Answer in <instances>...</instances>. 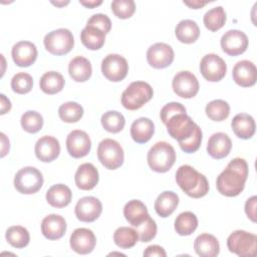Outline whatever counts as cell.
<instances>
[{"label":"cell","mask_w":257,"mask_h":257,"mask_svg":"<svg viewBox=\"0 0 257 257\" xmlns=\"http://www.w3.org/2000/svg\"><path fill=\"white\" fill-rule=\"evenodd\" d=\"M205 111L210 119L214 121H222L229 116L230 105L223 99H214L206 105Z\"/></svg>","instance_id":"74e56055"},{"label":"cell","mask_w":257,"mask_h":257,"mask_svg":"<svg viewBox=\"0 0 257 257\" xmlns=\"http://www.w3.org/2000/svg\"><path fill=\"white\" fill-rule=\"evenodd\" d=\"M86 24L87 25H92V26H95V27L99 28L101 31L104 32V34L109 32L110 28H111V21H110V19L108 18L107 15L101 14V13H97V14L92 15L88 19Z\"/></svg>","instance_id":"bcb514c9"},{"label":"cell","mask_w":257,"mask_h":257,"mask_svg":"<svg viewBox=\"0 0 257 257\" xmlns=\"http://www.w3.org/2000/svg\"><path fill=\"white\" fill-rule=\"evenodd\" d=\"M1 142H2V148H1V157H5V155L9 152V140L6 138V136L1 133Z\"/></svg>","instance_id":"816d5d0a"},{"label":"cell","mask_w":257,"mask_h":257,"mask_svg":"<svg viewBox=\"0 0 257 257\" xmlns=\"http://www.w3.org/2000/svg\"><path fill=\"white\" fill-rule=\"evenodd\" d=\"M178 205V195L172 191H165L158 196L155 202V210L160 217L167 218L174 213Z\"/></svg>","instance_id":"f546056e"},{"label":"cell","mask_w":257,"mask_h":257,"mask_svg":"<svg viewBox=\"0 0 257 257\" xmlns=\"http://www.w3.org/2000/svg\"><path fill=\"white\" fill-rule=\"evenodd\" d=\"M231 127L234 134L242 140H248L253 137L255 134V120L254 118L247 113H238L236 114L232 121Z\"/></svg>","instance_id":"d4e9b609"},{"label":"cell","mask_w":257,"mask_h":257,"mask_svg":"<svg viewBox=\"0 0 257 257\" xmlns=\"http://www.w3.org/2000/svg\"><path fill=\"white\" fill-rule=\"evenodd\" d=\"M128 71V64L119 54H108L101 62V72L105 78L117 82L122 80Z\"/></svg>","instance_id":"30bf717a"},{"label":"cell","mask_w":257,"mask_h":257,"mask_svg":"<svg viewBox=\"0 0 257 257\" xmlns=\"http://www.w3.org/2000/svg\"><path fill=\"white\" fill-rule=\"evenodd\" d=\"M70 247L78 254L90 253L96 244L94 233L87 228H77L70 235Z\"/></svg>","instance_id":"e0dca14e"},{"label":"cell","mask_w":257,"mask_h":257,"mask_svg":"<svg viewBox=\"0 0 257 257\" xmlns=\"http://www.w3.org/2000/svg\"><path fill=\"white\" fill-rule=\"evenodd\" d=\"M42 185V174L34 167H24L14 177V187L21 194H34L41 189Z\"/></svg>","instance_id":"9c48e42d"},{"label":"cell","mask_w":257,"mask_h":257,"mask_svg":"<svg viewBox=\"0 0 257 257\" xmlns=\"http://www.w3.org/2000/svg\"><path fill=\"white\" fill-rule=\"evenodd\" d=\"M53 5H56V6H64V5H66V4H68L69 3V1H66V2H51Z\"/></svg>","instance_id":"11a10c76"},{"label":"cell","mask_w":257,"mask_h":257,"mask_svg":"<svg viewBox=\"0 0 257 257\" xmlns=\"http://www.w3.org/2000/svg\"><path fill=\"white\" fill-rule=\"evenodd\" d=\"M173 48L164 42H158L149 47L147 51V60L149 64L157 69L166 68L174 60Z\"/></svg>","instance_id":"5bb4252c"},{"label":"cell","mask_w":257,"mask_h":257,"mask_svg":"<svg viewBox=\"0 0 257 257\" xmlns=\"http://www.w3.org/2000/svg\"><path fill=\"white\" fill-rule=\"evenodd\" d=\"M153 94V88L148 82L134 81L123 90L121 94V103L124 108L136 110L150 101Z\"/></svg>","instance_id":"277c9868"},{"label":"cell","mask_w":257,"mask_h":257,"mask_svg":"<svg viewBox=\"0 0 257 257\" xmlns=\"http://www.w3.org/2000/svg\"><path fill=\"white\" fill-rule=\"evenodd\" d=\"M165 125L167 126L169 135L177 140L179 144L189 140L198 126L186 112H178L172 115Z\"/></svg>","instance_id":"8992f818"},{"label":"cell","mask_w":257,"mask_h":257,"mask_svg":"<svg viewBox=\"0 0 257 257\" xmlns=\"http://www.w3.org/2000/svg\"><path fill=\"white\" fill-rule=\"evenodd\" d=\"M40 88L46 94H55L62 90L65 80L57 71L45 72L40 78Z\"/></svg>","instance_id":"d6a6232c"},{"label":"cell","mask_w":257,"mask_h":257,"mask_svg":"<svg viewBox=\"0 0 257 257\" xmlns=\"http://www.w3.org/2000/svg\"><path fill=\"white\" fill-rule=\"evenodd\" d=\"M208 2L205 1V2H202V1H184V4L188 5L190 8L192 9H199L201 7H203L204 5H206Z\"/></svg>","instance_id":"f5cc1de1"},{"label":"cell","mask_w":257,"mask_h":257,"mask_svg":"<svg viewBox=\"0 0 257 257\" xmlns=\"http://www.w3.org/2000/svg\"><path fill=\"white\" fill-rule=\"evenodd\" d=\"M198 227V219L193 212L186 211L178 215L175 220V230L181 236H189Z\"/></svg>","instance_id":"836d02e7"},{"label":"cell","mask_w":257,"mask_h":257,"mask_svg":"<svg viewBox=\"0 0 257 257\" xmlns=\"http://www.w3.org/2000/svg\"><path fill=\"white\" fill-rule=\"evenodd\" d=\"M35 155L36 158L43 162L49 163L54 161L60 153V145L57 139L51 136L41 137L35 144Z\"/></svg>","instance_id":"ac0fdd59"},{"label":"cell","mask_w":257,"mask_h":257,"mask_svg":"<svg viewBox=\"0 0 257 257\" xmlns=\"http://www.w3.org/2000/svg\"><path fill=\"white\" fill-rule=\"evenodd\" d=\"M58 114L64 122H76L82 117L83 108L75 101H67L59 106Z\"/></svg>","instance_id":"ab89813d"},{"label":"cell","mask_w":257,"mask_h":257,"mask_svg":"<svg viewBox=\"0 0 257 257\" xmlns=\"http://www.w3.org/2000/svg\"><path fill=\"white\" fill-rule=\"evenodd\" d=\"M204 25L212 32L221 29L226 22V12L222 6H217L207 11L203 18Z\"/></svg>","instance_id":"8d00e7d4"},{"label":"cell","mask_w":257,"mask_h":257,"mask_svg":"<svg viewBox=\"0 0 257 257\" xmlns=\"http://www.w3.org/2000/svg\"><path fill=\"white\" fill-rule=\"evenodd\" d=\"M123 216L125 220L135 228L144 223L150 217L146 205L140 200L128 201L124 205Z\"/></svg>","instance_id":"cb8c5ba5"},{"label":"cell","mask_w":257,"mask_h":257,"mask_svg":"<svg viewBox=\"0 0 257 257\" xmlns=\"http://www.w3.org/2000/svg\"><path fill=\"white\" fill-rule=\"evenodd\" d=\"M45 49L53 55H64L68 53L74 45L72 33L66 28H59L47 33L44 37Z\"/></svg>","instance_id":"ba28073f"},{"label":"cell","mask_w":257,"mask_h":257,"mask_svg":"<svg viewBox=\"0 0 257 257\" xmlns=\"http://www.w3.org/2000/svg\"><path fill=\"white\" fill-rule=\"evenodd\" d=\"M227 246L230 252L238 256H255L257 249V237L255 234L244 230L232 232L227 239Z\"/></svg>","instance_id":"5b68a950"},{"label":"cell","mask_w":257,"mask_h":257,"mask_svg":"<svg viewBox=\"0 0 257 257\" xmlns=\"http://www.w3.org/2000/svg\"><path fill=\"white\" fill-rule=\"evenodd\" d=\"M177 39L182 43H194L200 36V28L196 21L185 19L180 21L175 29Z\"/></svg>","instance_id":"4dcf8cb0"},{"label":"cell","mask_w":257,"mask_h":257,"mask_svg":"<svg viewBox=\"0 0 257 257\" xmlns=\"http://www.w3.org/2000/svg\"><path fill=\"white\" fill-rule=\"evenodd\" d=\"M176 182L189 197L195 199L202 198L209 192L207 178L189 165H183L177 170Z\"/></svg>","instance_id":"7a4b0ae2"},{"label":"cell","mask_w":257,"mask_h":257,"mask_svg":"<svg viewBox=\"0 0 257 257\" xmlns=\"http://www.w3.org/2000/svg\"><path fill=\"white\" fill-rule=\"evenodd\" d=\"M178 112H186V108L185 106L180 103V102H176V101H173V102H169L167 104H165L162 109H161V112H160V115H161V119L163 121V123L165 124L167 122V120L174 114L178 113Z\"/></svg>","instance_id":"7dc6e473"},{"label":"cell","mask_w":257,"mask_h":257,"mask_svg":"<svg viewBox=\"0 0 257 257\" xmlns=\"http://www.w3.org/2000/svg\"><path fill=\"white\" fill-rule=\"evenodd\" d=\"M200 71L203 77L211 82L220 81L227 71V66L223 58L214 53L206 54L200 62Z\"/></svg>","instance_id":"8fae6325"},{"label":"cell","mask_w":257,"mask_h":257,"mask_svg":"<svg viewBox=\"0 0 257 257\" xmlns=\"http://www.w3.org/2000/svg\"><path fill=\"white\" fill-rule=\"evenodd\" d=\"M0 98H1V111H0V113L4 114V113L8 112L11 109V102L3 93L0 94Z\"/></svg>","instance_id":"f907efd6"},{"label":"cell","mask_w":257,"mask_h":257,"mask_svg":"<svg viewBox=\"0 0 257 257\" xmlns=\"http://www.w3.org/2000/svg\"><path fill=\"white\" fill-rule=\"evenodd\" d=\"M110 7L113 14L120 19L131 18L136 11V3L133 0H114Z\"/></svg>","instance_id":"7bdbcfd3"},{"label":"cell","mask_w":257,"mask_h":257,"mask_svg":"<svg viewBox=\"0 0 257 257\" xmlns=\"http://www.w3.org/2000/svg\"><path fill=\"white\" fill-rule=\"evenodd\" d=\"M66 149L72 158H83L90 152L91 141L85 132L74 130L66 138Z\"/></svg>","instance_id":"9a60e30c"},{"label":"cell","mask_w":257,"mask_h":257,"mask_svg":"<svg viewBox=\"0 0 257 257\" xmlns=\"http://www.w3.org/2000/svg\"><path fill=\"white\" fill-rule=\"evenodd\" d=\"M72 193L70 189L63 184H56L51 186L46 192L47 203L54 208H64L70 202Z\"/></svg>","instance_id":"4316f807"},{"label":"cell","mask_w":257,"mask_h":257,"mask_svg":"<svg viewBox=\"0 0 257 257\" xmlns=\"http://www.w3.org/2000/svg\"><path fill=\"white\" fill-rule=\"evenodd\" d=\"M66 231V221L56 214L46 216L41 222V232L49 240L60 239Z\"/></svg>","instance_id":"7402d4cb"},{"label":"cell","mask_w":257,"mask_h":257,"mask_svg":"<svg viewBox=\"0 0 257 257\" xmlns=\"http://www.w3.org/2000/svg\"><path fill=\"white\" fill-rule=\"evenodd\" d=\"M20 122H21L22 128L25 132L29 134H35L42 128L43 117L37 111L28 110L22 114Z\"/></svg>","instance_id":"60d3db41"},{"label":"cell","mask_w":257,"mask_h":257,"mask_svg":"<svg viewBox=\"0 0 257 257\" xmlns=\"http://www.w3.org/2000/svg\"><path fill=\"white\" fill-rule=\"evenodd\" d=\"M123 150L114 140L104 139L97 147V158L101 165L108 170H115L123 163Z\"/></svg>","instance_id":"52a82bcc"},{"label":"cell","mask_w":257,"mask_h":257,"mask_svg":"<svg viewBox=\"0 0 257 257\" xmlns=\"http://www.w3.org/2000/svg\"><path fill=\"white\" fill-rule=\"evenodd\" d=\"M148 164L157 173L168 172L176 161V152L167 142L156 143L148 153Z\"/></svg>","instance_id":"3957f363"},{"label":"cell","mask_w":257,"mask_h":257,"mask_svg":"<svg viewBox=\"0 0 257 257\" xmlns=\"http://www.w3.org/2000/svg\"><path fill=\"white\" fill-rule=\"evenodd\" d=\"M33 86L32 76L26 72L16 73L11 79V88L19 94L28 93Z\"/></svg>","instance_id":"b9f144b4"},{"label":"cell","mask_w":257,"mask_h":257,"mask_svg":"<svg viewBox=\"0 0 257 257\" xmlns=\"http://www.w3.org/2000/svg\"><path fill=\"white\" fill-rule=\"evenodd\" d=\"M101 212V202L92 196L79 199L74 208L75 216L81 222H93L100 216Z\"/></svg>","instance_id":"2e32d148"},{"label":"cell","mask_w":257,"mask_h":257,"mask_svg":"<svg viewBox=\"0 0 257 257\" xmlns=\"http://www.w3.org/2000/svg\"><path fill=\"white\" fill-rule=\"evenodd\" d=\"M144 256H146V257H152V256L153 257L154 256L166 257L167 253L163 247H161L159 245H151L144 251Z\"/></svg>","instance_id":"681fc988"},{"label":"cell","mask_w":257,"mask_h":257,"mask_svg":"<svg viewBox=\"0 0 257 257\" xmlns=\"http://www.w3.org/2000/svg\"><path fill=\"white\" fill-rule=\"evenodd\" d=\"M256 196H252L245 203V213L252 222H256Z\"/></svg>","instance_id":"c3c4849f"},{"label":"cell","mask_w":257,"mask_h":257,"mask_svg":"<svg viewBox=\"0 0 257 257\" xmlns=\"http://www.w3.org/2000/svg\"><path fill=\"white\" fill-rule=\"evenodd\" d=\"M248 165L244 159L235 158L229 162L226 169L217 177L218 192L226 197L238 196L245 187L248 178Z\"/></svg>","instance_id":"6da1fadb"},{"label":"cell","mask_w":257,"mask_h":257,"mask_svg":"<svg viewBox=\"0 0 257 257\" xmlns=\"http://www.w3.org/2000/svg\"><path fill=\"white\" fill-rule=\"evenodd\" d=\"M174 92L183 98H192L199 91V81L195 74L188 70L178 72L173 78Z\"/></svg>","instance_id":"7c38bea8"},{"label":"cell","mask_w":257,"mask_h":257,"mask_svg":"<svg viewBox=\"0 0 257 257\" xmlns=\"http://www.w3.org/2000/svg\"><path fill=\"white\" fill-rule=\"evenodd\" d=\"M221 47L228 55H240L244 53L248 47V37L241 30H228L221 37Z\"/></svg>","instance_id":"4fadbf2b"},{"label":"cell","mask_w":257,"mask_h":257,"mask_svg":"<svg viewBox=\"0 0 257 257\" xmlns=\"http://www.w3.org/2000/svg\"><path fill=\"white\" fill-rule=\"evenodd\" d=\"M74 181L78 189L84 191L92 190L98 183V171L92 164L84 163L78 167Z\"/></svg>","instance_id":"603a6c76"},{"label":"cell","mask_w":257,"mask_h":257,"mask_svg":"<svg viewBox=\"0 0 257 257\" xmlns=\"http://www.w3.org/2000/svg\"><path fill=\"white\" fill-rule=\"evenodd\" d=\"M12 58L16 65L28 67L33 64L37 58V48L30 41H19L12 47Z\"/></svg>","instance_id":"d6986e66"},{"label":"cell","mask_w":257,"mask_h":257,"mask_svg":"<svg viewBox=\"0 0 257 257\" xmlns=\"http://www.w3.org/2000/svg\"><path fill=\"white\" fill-rule=\"evenodd\" d=\"M100 121L103 128L106 132L112 133V134H116L122 131L125 124L124 116L120 112L115 110H108L104 112L101 115Z\"/></svg>","instance_id":"f35d334b"},{"label":"cell","mask_w":257,"mask_h":257,"mask_svg":"<svg viewBox=\"0 0 257 257\" xmlns=\"http://www.w3.org/2000/svg\"><path fill=\"white\" fill-rule=\"evenodd\" d=\"M5 238L7 242L14 248H24L30 241L29 232L22 226H12L6 230Z\"/></svg>","instance_id":"e575fe53"},{"label":"cell","mask_w":257,"mask_h":257,"mask_svg":"<svg viewBox=\"0 0 257 257\" xmlns=\"http://www.w3.org/2000/svg\"><path fill=\"white\" fill-rule=\"evenodd\" d=\"M139 240L137 230L131 227H119L113 233V241L116 246L122 249L134 247Z\"/></svg>","instance_id":"d590c367"},{"label":"cell","mask_w":257,"mask_h":257,"mask_svg":"<svg viewBox=\"0 0 257 257\" xmlns=\"http://www.w3.org/2000/svg\"><path fill=\"white\" fill-rule=\"evenodd\" d=\"M137 228V232L139 234V239L141 242H150L156 237L157 234V224L155 220L149 217L144 223L139 225Z\"/></svg>","instance_id":"ee69618b"},{"label":"cell","mask_w":257,"mask_h":257,"mask_svg":"<svg viewBox=\"0 0 257 257\" xmlns=\"http://www.w3.org/2000/svg\"><path fill=\"white\" fill-rule=\"evenodd\" d=\"M194 249L201 257H215L219 254L220 245L214 235L203 233L195 239Z\"/></svg>","instance_id":"484cf974"},{"label":"cell","mask_w":257,"mask_h":257,"mask_svg":"<svg viewBox=\"0 0 257 257\" xmlns=\"http://www.w3.org/2000/svg\"><path fill=\"white\" fill-rule=\"evenodd\" d=\"M80 40L87 49L98 50L104 44L105 34L99 28L86 24L80 33Z\"/></svg>","instance_id":"1f68e13d"},{"label":"cell","mask_w":257,"mask_h":257,"mask_svg":"<svg viewBox=\"0 0 257 257\" xmlns=\"http://www.w3.org/2000/svg\"><path fill=\"white\" fill-rule=\"evenodd\" d=\"M201 143H202V131H201L200 126L198 125L196 127V131L193 134V136L189 140H187L186 142L180 143L179 146L182 149V151H184L185 153L192 154V153H195L199 150V148L201 146Z\"/></svg>","instance_id":"f6af8a7d"},{"label":"cell","mask_w":257,"mask_h":257,"mask_svg":"<svg viewBox=\"0 0 257 257\" xmlns=\"http://www.w3.org/2000/svg\"><path fill=\"white\" fill-rule=\"evenodd\" d=\"M231 149V139L225 133H216L212 135L208 141L207 152L213 159L221 160L227 157Z\"/></svg>","instance_id":"44dd1931"},{"label":"cell","mask_w":257,"mask_h":257,"mask_svg":"<svg viewBox=\"0 0 257 257\" xmlns=\"http://www.w3.org/2000/svg\"><path fill=\"white\" fill-rule=\"evenodd\" d=\"M79 3L87 8H94L98 5H100L102 3V1H100V0L99 1H79Z\"/></svg>","instance_id":"db71d44e"},{"label":"cell","mask_w":257,"mask_h":257,"mask_svg":"<svg viewBox=\"0 0 257 257\" xmlns=\"http://www.w3.org/2000/svg\"><path fill=\"white\" fill-rule=\"evenodd\" d=\"M70 77L76 82H84L89 79L92 73V67L88 59L83 56L72 58L68 64Z\"/></svg>","instance_id":"f1b7e54d"},{"label":"cell","mask_w":257,"mask_h":257,"mask_svg":"<svg viewBox=\"0 0 257 257\" xmlns=\"http://www.w3.org/2000/svg\"><path fill=\"white\" fill-rule=\"evenodd\" d=\"M232 76L234 81L242 86L249 87L256 83L257 69L255 64L249 60L238 61L233 67Z\"/></svg>","instance_id":"ffe728a7"},{"label":"cell","mask_w":257,"mask_h":257,"mask_svg":"<svg viewBox=\"0 0 257 257\" xmlns=\"http://www.w3.org/2000/svg\"><path fill=\"white\" fill-rule=\"evenodd\" d=\"M155 133V124L148 117H140L131 125V136L138 144L149 142Z\"/></svg>","instance_id":"83f0119b"}]
</instances>
